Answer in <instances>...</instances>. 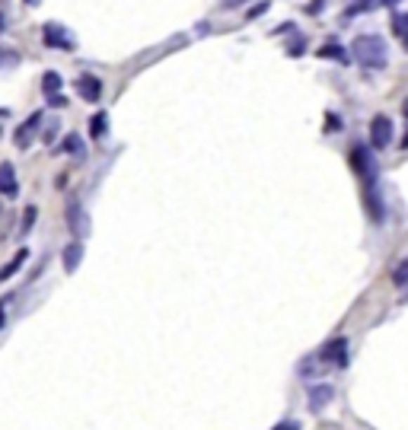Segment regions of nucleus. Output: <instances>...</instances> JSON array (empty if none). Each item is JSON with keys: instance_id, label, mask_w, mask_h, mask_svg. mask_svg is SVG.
I'll use <instances>...</instances> for the list:
<instances>
[{"instance_id": "4", "label": "nucleus", "mask_w": 408, "mask_h": 430, "mask_svg": "<svg viewBox=\"0 0 408 430\" xmlns=\"http://www.w3.org/2000/svg\"><path fill=\"white\" fill-rule=\"evenodd\" d=\"M389 144H393V121H389L386 115H376V119L370 121V147H374V150H386Z\"/></svg>"}, {"instance_id": "29", "label": "nucleus", "mask_w": 408, "mask_h": 430, "mask_svg": "<svg viewBox=\"0 0 408 430\" xmlns=\"http://www.w3.org/2000/svg\"><path fill=\"white\" fill-rule=\"evenodd\" d=\"M402 150H408V134H405V137H402Z\"/></svg>"}, {"instance_id": "8", "label": "nucleus", "mask_w": 408, "mask_h": 430, "mask_svg": "<svg viewBox=\"0 0 408 430\" xmlns=\"http://www.w3.org/2000/svg\"><path fill=\"white\" fill-rule=\"evenodd\" d=\"M77 93H80V99H86V102H99V96H103V80H99L96 74H80L77 76Z\"/></svg>"}, {"instance_id": "23", "label": "nucleus", "mask_w": 408, "mask_h": 430, "mask_svg": "<svg viewBox=\"0 0 408 430\" xmlns=\"http://www.w3.org/2000/svg\"><path fill=\"white\" fill-rule=\"evenodd\" d=\"M249 0H221V7L223 10H236V7H246Z\"/></svg>"}, {"instance_id": "26", "label": "nucleus", "mask_w": 408, "mask_h": 430, "mask_svg": "<svg viewBox=\"0 0 408 430\" xmlns=\"http://www.w3.org/2000/svg\"><path fill=\"white\" fill-rule=\"evenodd\" d=\"M265 10H268V4H258V7H252V10H249V20H256V16H262Z\"/></svg>"}, {"instance_id": "1", "label": "nucleus", "mask_w": 408, "mask_h": 430, "mask_svg": "<svg viewBox=\"0 0 408 430\" xmlns=\"http://www.w3.org/2000/svg\"><path fill=\"white\" fill-rule=\"evenodd\" d=\"M351 55L364 70H383L386 67L389 48H386V42H383L380 35L370 32V35H357V39H354Z\"/></svg>"}, {"instance_id": "6", "label": "nucleus", "mask_w": 408, "mask_h": 430, "mask_svg": "<svg viewBox=\"0 0 408 430\" xmlns=\"http://www.w3.org/2000/svg\"><path fill=\"white\" fill-rule=\"evenodd\" d=\"M67 223H70L74 239H84L86 233H90V214L84 210V204H80V201H70L67 204Z\"/></svg>"}, {"instance_id": "17", "label": "nucleus", "mask_w": 408, "mask_h": 430, "mask_svg": "<svg viewBox=\"0 0 408 430\" xmlns=\"http://www.w3.org/2000/svg\"><path fill=\"white\" fill-rule=\"evenodd\" d=\"M389 26H393L395 39H402V42L408 45V13H395V16H393V22H389Z\"/></svg>"}, {"instance_id": "30", "label": "nucleus", "mask_w": 408, "mask_h": 430, "mask_svg": "<svg viewBox=\"0 0 408 430\" xmlns=\"http://www.w3.org/2000/svg\"><path fill=\"white\" fill-rule=\"evenodd\" d=\"M4 322H7V316H4V309H0V328H4Z\"/></svg>"}, {"instance_id": "20", "label": "nucleus", "mask_w": 408, "mask_h": 430, "mask_svg": "<svg viewBox=\"0 0 408 430\" xmlns=\"http://www.w3.org/2000/svg\"><path fill=\"white\" fill-rule=\"evenodd\" d=\"M35 214H39V210H35L32 204H29V208H26V214H22V233H29V229H32V223H35Z\"/></svg>"}, {"instance_id": "7", "label": "nucleus", "mask_w": 408, "mask_h": 430, "mask_svg": "<svg viewBox=\"0 0 408 430\" xmlns=\"http://www.w3.org/2000/svg\"><path fill=\"white\" fill-rule=\"evenodd\" d=\"M319 361L322 363H335V367H345L348 363V338H332L329 344L319 351Z\"/></svg>"}, {"instance_id": "22", "label": "nucleus", "mask_w": 408, "mask_h": 430, "mask_svg": "<svg viewBox=\"0 0 408 430\" xmlns=\"http://www.w3.org/2000/svg\"><path fill=\"white\" fill-rule=\"evenodd\" d=\"M13 64H16V55H13V51L0 55V70H4V67H13Z\"/></svg>"}, {"instance_id": "16", "label": "nucleus", "mask_w": 408, "mask_h": 430, "mask_svg": "<svg viewBox=\"0 0 408 430\" xmlns=\"http://www.w3.org/2000/svg\"><path fill=\"white\" fill-rule=\"evenodd\" d=\"M319 58H332V61H341V64H348V51L341 48V45H335V42L322 45V48H319Z\"/></svg>"}, {"instance_id": "10", "label": "nucleus", "mask_w": 408, "mask_h": 430, "mask_svg": "<svg viewBox=\"0 0 408 430\" xmlns=\"http://www.w3.org/2000/svg\"><path fill=\"white\" fill-rule=\"evenodd\" d=\"M0 194H4V198H16V194H20L13 163H0Z\"/></svg>"}, {"instance_id": "18", "label": "nucleus", "mask_w": 408, "mask_h": 430, "mask_svg": "<svg viewBox=\"0 0 408 430\" xmlns=\"http://www.w3.org/2000/svg\"><path fill=\"white\" fill-rule=\"evenodd\" d=\"M376 7H383V0H354V4L345 10V13L354 16V13H367V10H376Z\"/></svg>"}, {"instance_id": "9", "label": "nucleus", "mask_w": 408, "mask_h": 430, "mask_svg": "<svg viewBox=\"0 0 408 430\" xmlns=\"http://www.w3.org/2000/svg\"><path fill=\"white\" fill-rule=\"evenodd\" d=\"M306 398H310V408L312 411H322L325 405L335 398V389L329 386V382H312V386L306 389Z\"/></svg>"}, {"instance_id": "28", "label": "nucleus", "mask_w": 408, "mask_h": 430, "mask_svg": "<svg viewBox=\"0 0 408 430\" xmlns=\"http://www.w3.org/2000/svg\"><path fill=\"white\" fill-rule=\"evenodd\" d=\"M26 4H29V7H39V4H42V0H26Z\"/></svg>"}, {"instance_id": "3", "label": "nucleus", "mask_w": 408, "mask_h": 430, "mask_svg": "<svg viewBox=\"0 0 408 430\" xmlns=\"http://www.w3.org/2000/svg\"><path fill=\"white\" fill-rule=\"evenodd\" d=\"M42 39L48 48H58V51H74V39H70V32L61 26V22H45L42 29Z\"/></svg>"}, {"instance_id": "2", "label": "nucleus", "mask_w": 408, "mask_h": 430, "mask_svg": "<svg viewBox=\"0 0 408 430\" xmlns=\"http://www.w3.org/2000/svg\"><path fill=\"white\" fill-rule=\"evenodd\" d=\"M42 121H45V112H32V115H29V119L16 128L13 144L20 147V150H29V147H32V140H35V134H39V128H42Z\"/></svg>"}, {"instance_id": "21", "label": "nucleus", "mask_w": 408, "mask_h": 430, "mask_svg": "<svg viewBox=\"0 0 408 430\" xmlns=\"http://www.w3.org/2000/svg\"><path fill=\"white\" fill-rule=\"evenodd\" d=\"M58 131H61V128H58V121H51V125L45 128V144H51V140L58 137Z\"/></svg>"}, {"instance_id": "13", "label": "nucleus", "mask_w": 408, "mask_h": 430, "mask_svg": "<svg viewBox=\"0 0 408 430\" xmlns=\"http://www.w3.org/2000/svg\"><path fill=\"white\" fill-rule=\"evenodd\" d=\"M26 258H29V249H20V252H16V255L10 258V262L4 264V268H0V284H4V281H10V278H13L16 271L22 268V262H26Z\"/></svg>"}, {"instance_id": "15", "label": "nucleus", "mask_w": 408, "mask_h": 430, "mask_svg": "<svg viewBox=\"0 0 408 430\" xmlns=\"http://www.w3.org/2000/svg\"><path fill=\"white\" fill-rule=\"evenodd\" d=\"M42 90H45V96H58V93H61V74H58V70H45Z\"/></svg>"}, {"instance_id": "5", "label": "nucleus", "mask_w": 408, "mask_h": 430, "mask_svg": "<svg viewBox=\"0 0 408 430\" xmlns=\"http://www.w3.org/2000/svg\"><path fill=\"white\" fill-rule=\"evenodd\" d=\"M351 163H354V169L360 173V179H367L370 182V188H374L376 185V163H374V156H370V150H367V147H354Z\"/></svg>"}, {"instance_id": "32", "label": "nucleus", "mask_w": 408, "mask_h": 430, "mask_svg": "<svg viewBox=\"0 0 408 430\" xmlns=\"http://www.w3.org/2000/svg\"><path fill=\"white\" fill-rule=\"evenodd\" d=\"M402 112H405V115H408V99H405V105H402Z\"/></svg>"}, {"instance_id": "27", "label": "nucleus", "mask_w": 408, "mask_h": 430, "mask_svg": "<svg viewBox=\"0 0 408 430\" xmlns=\"http://www.w3.org/2000/svg\"><path fill=\"white\" fill-rule=\"evenodd\" d=\"M7 29V16H4V10H0V32Z\"/></svg>"}, {"instance_id": "25", "label": "nucleus", "mask_w": 408, "mask_h": 430, "mask_svg": "<svg viewBox=\"0 0 408 430\" xmlns=\"http://www.w3.org/2000/svg\"><path fill=\"white\" fill-rule=\"evenodd\" d=\"M48 102L55 105V109H64V105H67V99H64L61 93H58V96H48Z\"/></svg>"}, {"instance_id": "31", "label": "nucleus", "mask_w": 408, "mask_h": 430, "mask_svg": "<svg viewBox=\"0 0 408 430\" xmlns=\"http://www.w3.org/2000/svg\"><path fill=\"white\" fill-rule=\"evenodd\" d=\"M383 4H389V7H393V4H399V0H383Z\"/></svg>"}, {"instance_id": "14", "label": "nucleus", "mask_w": 408, "mask_h": 430, "mask_svg": "<svg viewBox=\"0 0 408 430\" xmlns=\"http://www.w3.org/2000/svg\"><path fill=\"white\" fill-rule=\"evenodd\" d=\"M90 134L96 140H103L105 134H109V115H105V112H96V115H93V121H90Z\"/></svg>"}, {"instance_id": "12", "label": "nucleus", "mask_w": 408, "mask_h": 430, "mask_svg": "<svg viewBox=\"0 0 408 430\" xmlns=\"http://www.w3.org/2000/svg\"><path fill=\"white\" fill-rule=\"evenodd\" d=\"M80 262H84V243H80V239H74V243L64 249V271H67V274H74V271L80 268Z\"/></svg>"}, {"instance_id": "11", "label": "nucleus", "mask_w": 408, "mask_h": 430, "mask_svg": "<svg viewBox=\"0 0 408 430\" xmlns=\"http://www.w3.org/2000/svg\"><path fill=\"white\" fill-rule=\"evenodd\" d=\"M61 153H67V156H77V160H86V144H84V137L80 134H64V140H61V147H58Z\"/></svg>"}, {"instance_id": "19", "label": "nucleus", "mask_w": 408, "mask_h": 430, "mask_svg": "<svg viewBox=\"0 0 408 430\" xmlns=\"http://www.w3.org/2000/svg\"><path fill=\"white\" fill-rule=\"evenodd\" d=\"M393 284L395 287H408V255L393 268Z\"/></svg>"}, {"instance_id": "24", "label": "nucleus", "mask_w": 408, "mask_h": 430, "mask_svg": "<svg viewBox=\"0 0 408 430\" xmlns=\"http://www.w3.org/2000/svg\"><path fill=\"white\" fill-rule=\"evenodd\" d=\"M271 430H300V424L297 421H281V424H275Z\"/></svg>"}]
</instances>
